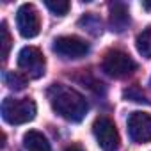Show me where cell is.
I'll list each match as a JSON object with an SVG mask.
<instances>
[{
    "label": "cell",
    "mask_w": 151,
    "mask_h": 151,
    "mask_svg": "<svg viewBox=\"0 0 151 151\" xmlns=\"http://www.w3.org/2000/svg\"><path fill=\"white\" fill-rule=\"evenodd\" d=\"M16 27L20 30V34L27 39L36 37L39 34L41 29V20H39V13L32 4H23L20 6L18 13H16Z\"/></svg>",
    "instance_id": "obj_6"
},
{
    "label": "cell",
    "mask_w": 151,
    "mask_h": 151,
    "mask_svg": "<svg viewBox=\"0 0 151 151\" xmlns=\"http://www.w3.org/2000/svg\"><path fill=\"white\" fill-rule=\"evenodd\" d=\"M18 68L30 78H39L45 75V55L36 46H25L18 53Z\"/></svg>",
    "instance_id": "obj_5"
},
{
    "label": "cell",
    "mask_w": 151,
    "mask_h": 151,
    "mask_svg": "<svg viewBox=\"0 0 151 151\" xmlns=\"http://www.w3.org/2000/svg\"><path fill=\"white\" fill-rule=\"evenodd\" d=\"M130 25V13L124 4H112L110 6V27L116 32H123Z\"/></svg>",
    "instance_id": "obj_9"
},
{
    "label": "cell",
    "mask_w": 151,
    "mask_h": 151,
    "mask_svg": "<svg viewBox=\"0 0 151 151\" xmlns=\"http://www.w3.org/2000/svg\"><path fill=\"white\" fill-rule=\"evenodd\" d=\"M53 52L64 59H80L89 52V45L77 36H60L53 41Z\"/></svg>",
    "instance_id": "obj_8"
},
{
    "label": "cell",
    "mask_w": 151,
    "mask_h": 151,
    "mask_svg": "<svg viewBox=\"0 0 151 151\" xmlns=\"http://www.w3.org/2000/svg\"><path fill=\"white\" fill-rule=\"evenodd\" d=\"M142 7L144 9H151V2H142Z\"/></svg>",
    "instance_id": "obj_17"
},
{
    "label": "cell",
    "mask_w": 151,
    "mask_h": 151,
    "mask_svg": "<svg viewBox=\"0 0 151 151\" xmlns=\"http://www.w3.org/2000/svg\"><path fill=\"white\" fill-rule=\"evenodd\" d=\"M37 107L30 98H11L2 101V117L9 124H25L36 117Z\"/></svg>",
    "instance_id": "obj_2"
},
{
    "label": "cell",
    "mask_w": 151,
    "mask_h": 151,
    "mask_svg": "<svg viewBox=\"0 0 151 151\" xmlns=\"http://www.w3.org/2000/svg\"><path fill=\"white\" fill-rule=\"evenodd\" d=\"M124 96H126V98H130V100H133V101H146V100H144V94H142L137 87L128 89V91L124 93Z\"/></svg>",
    "instance_id": "obj_15"
},
{
    "label": "cell",
    "mask_w": 151,
    "mask_h": 151,
    "mask_svg": "<svg viewBox=\"0 0 151 151\" xmlns=\"http://www.w3.org/2000/svg\"><path fill=\"white\" fill-rule=\"evenodd\" d=\"M128 135L137 144L151 142V116L147 112H132L128 117Z\"/></svg>",
    "instance_id": "obj_7"
},
{
    "label": "cell",
    "mask_w": 151,
    "mask_h": 151,
    "mask_svg": "<svg viewBox=\"0 0 151 151\" xmlns=\"http://www.w3.org/2000/svg\"><path fill=\"white\" fill-rule=\"evenodd\" d=\"M4 82L7 87H11L14 91H22L27 86V77H23L18 71H7V73H4Z\"/></svg>",
    "instance_id": "obj_12"
},
{
    "label": "cell",
    "mask_w": 151,
    "mask_h": 151,
    "mask_svg": "<svg viewBox=\"0 0 151 151\" xmlns=\"http://www.w3.org/2000/svg\"><path fill=\"white\" fill-rule=\"evenodd\" d=\"M93 133L96 137L98 146L103 151H117L119 133H117V128H116L112 119H109L105 116H100L93 124Z\"/></svg>",
    "instance_id": "obj_4"
},
{
    "label": "cell",
    "mask_w": 151,
    "mask_h": 151,
    "mask_svg": "<svg viewBox=\"0 0 151 151\" xmlns=\"http://www.w3.org/2000/svg\"><path fill=\"white\" fill-rule=\"evenodd\" d=\"M48 100L52 109L64 117L66 121L78 123L86 117L87 114V100L73 87L62 86V84H53L48 89Z\"/></svg>",
    "instance_id": "obj_1"
},
{
    "label": "cell",
    "mask_w": 151,
    "mask_h": 151,
    "mask_svg": "<svg viewBox=\"0 0 151 151\" xmlns=\"http://www.w3.org/2000/svg\"><path fill=\"white\" fill-rule=\"evenodd\" d=\"M23 146L27 151H52L48 139L37 130H29L23 135Z\"/></svg>",
    "instance_id": "obj_10"
},
{
    "label": "cell",
    "mask_w": 151,
    "mask_h": 151,
    "mask_svg": "<svg viewBox=\"0 0 151 151\" xmlns=\"http://www.w3.org/2000/svg\"><path fill=\"white\" fill-rule=\"evenodd\" d=\"M135 69H137L135 60L121 50H110L103 59V71L114 78H124Z\"/></svg>",
    "instance_id": "obj_3"
},
{
    "label": "cell",
    "mask_w": 151,
    "mask_h": 151,
    "mask_svg": "<svg viewBox=\"0 0 151 151\" xmlns=\"http://www.w3.org/2000/svg\"><path fill=\"white\" fill-rule=\"evenodd\" d=\"M0 32H2V60H6L7 55H9V50H11V34H9V29H7L6 22H2Z\"/></svg>",
    "instance_id": "obj_14"
},
{
    "label": "cell",
    "mask_w": 151,
    "mask_h": 151,
    "mask_svg": "<svg viewBox=\"0 0 151 151\" xmlns=\"http://www.w3.org/2000/svg\"><path fill=\"white\" fill-rule=\"evenodd\" d=\"M137 50L142 57L151 59V27H147L137 36Z\"/></svg>",
    "instance_id": "obj_11"
},
{
    "label": "cell",
    "mask_w": 151,
    "mask_h": 151,
    "mask_svg": "<svg viewBox=\"0 0 151 151\" xmlns=\"http://www.w3.org/2000/svg\"><path fill=\"white\" fill-rule=\"evenodd\" d=\"M66 151H84V149H82V147H78V146H69Z\"/></svg>",
    "instance_id": "obj_16"
},
{
    "label": "cell",
    "mask_w": 151,
    "mask_h": 151,
    "mask_svg": "<svg viewBox=\"0 0 151 151\" xmlns=\"http://www.w3.org/2000/svg\"><path fill=\"white\" fill-rule=\"evenodd\" d=\"M45 6H46L53 14H57V16L68 14V11H69V7H71L69 2H66V0H46Z\"/></svg>",
    "instance_id": "obj_13"
}]
</instances>
